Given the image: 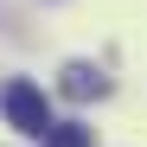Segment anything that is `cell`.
Wrapping results in <instances>:
<instances>
[{
	"label": "cell",
	"mask_w": 147,
	"mask_h": 147,
	"mask_svg": "<svg viewBox=\"0 0 147 147\" xmlns=\"http://www.w3.org/2000/svg\"><path fill=\"white\" fill-rule=\"evenodd\" d=\"M0 109H7V121H13L19 134H32V141L51 128V96H45L32 77H13L7 90H0Z\"/></svg>",
	"instance_id": "6da1fadb"
},
{
	"label": "cell",
	"mask_w": 147,
	"mask_h": 147,
	"mask_svg": "<svg viewBox=\"0 0 147 147\" xmlns=\"http://www.w3.org/2000/svg\"><path fill=\"white\" fill-rule=\"evenodd\" d=\"M58 90L70 96V102H90V96H102L109 83H102V77H96V70H90V64H64V83H58Z\"/></svg>",
	"instance_id": "7a4b0ae2"
},
{
	"label": "cell",
	"mask_w": 147,
	"mask_h": 147,
	"mask_svg": "<svg viewBox=\"0 0 147 147\" xmlns=\"http://www.w3.org/2000/svg\"><path fill=\"white\" fill-rule=\"evenodd\" d=\"M38 141L45 147H96V128H83V121H51Z\"/></svg>",
	"instance_id": "3957f363"
}]
</instances>
